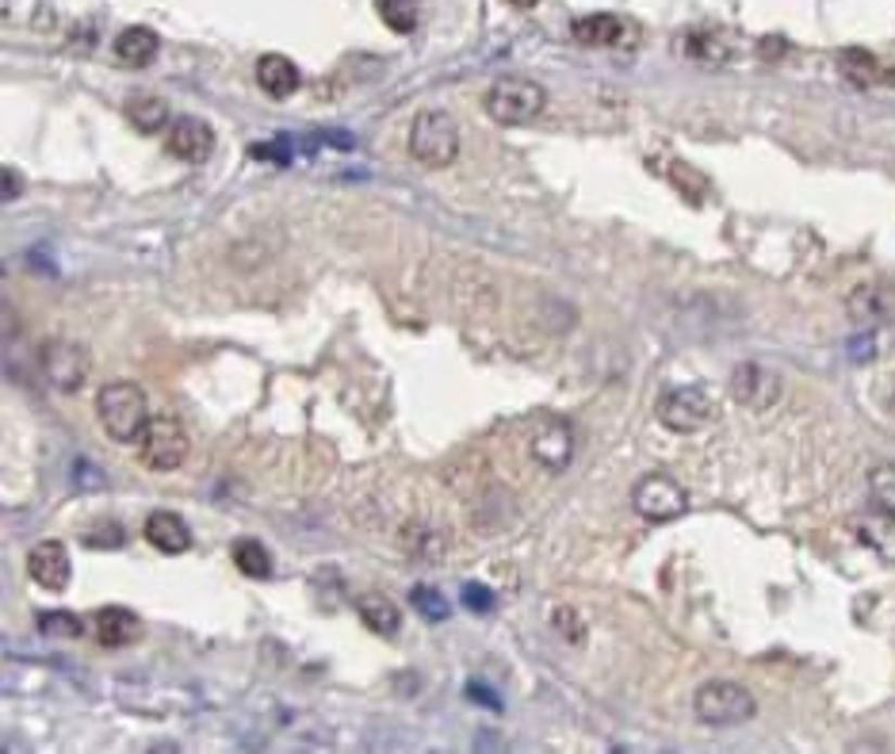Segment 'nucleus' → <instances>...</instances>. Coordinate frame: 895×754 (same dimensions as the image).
I'll return each instance as SVG.
<instances>
[{
    "label": "nucleus",
    "instance_id": "obj_1",
    "mask_svg": "<svg viewBox=\"0 0 895 754\" xmlns=\"http://www.w3.org/2000/svg\"><path fill=\"white\" fill-rule=\"evenodd\" d=\"M97 418L104 425V433L115 440V445H135L142 437V430L150 425V402H145V391L138 383L115 380L104 383L97 395Z\"/></svg>",
    "mask_w": 895,
    "mask_h": 754
},
{
    "label": "nucleus",
    "instance_id": "obj_2",
    "mask_svg": "<svg viewBox=\"0 0 895 754\" xmlns=\"http://www.w3.org/2000/svg\"><path fill=\"white\" fill-rule=\"evenodd\" d=\"M483 107L501 127H525V123L540 119V112L548 107V92H544V85L533 81V77L506 74L486 89Z\"/></svg>",
    "mask_w": 895,
    "mask_h": 754
},
{
    "label": "nucleus",
    "instance_id": "obj_3",
    "mask_svg": "<svg viewBox=\"0 0 895 754\" xmlns=\"http://www.w3.org/2000/svg\"><path fill=\"white\" fill-rule=\"evenodd\" d=\"M410 157L425 169H448L460 157V127L444 107H425L413 115Z\"/></svg>",
    "mask_w": 895,
    "mask_h": 754
},
{
    "label": "nucleus",
    "instance_id": "obj_4",
    "mask_svg": "<svg viewBox=\"0 0 895 754\" xmlns=\"http://www.w3.org/2000/svg\"><path fill=\"white\" fill-rule=\"evenodd\" d=\"M693 713L708 728H739L758 713V705H754V693L746 686L712 678L693 693Z\"/></svg>",
    "mask_w": 895,
    "mask_h": 754
},
{
    "label": "nucleus",
    "instance_id": "obj_5",
    "mask_svg": "<svg viewBox=\"0 0 895 754\" xmlns=\"http://www.w3.org/2000/svg\"><path fill=\"white\" fill-rule=\"evenodd\" d=\"M188 448H192V440H188V430L177 418H150L142 437L135 440L138 463L145 471H157V475L177 471L188 460Z\"/></svg>",
    "mask_w": 895,
    "mask_h": 754
},
{
    "label": "nucleus",
    "instance_id": "obj_6",
    "mask_svg": "<svg viewBox=\"0 0 895 754\" xmlns=\"http://www.w3.org/2000/svg\"><path fill=\"white\" fill-rule=\"evenodd\" d=\"M654 414L669 433H701L716 418V402L704 387H674L662 391Z\"/></svg>",
    "mask_w": 895,
    "mask_h": 754
},
{
    "label": "nucleus",
    "instance_id": "obj_7",
    "mask_svg": "<svg viewBox=\"0 0 895 754\" xmlns=\"http://www.w3.org/2000/svg\"><path fill=\"white\" fill-rule=\"evenodd\" d=\"M39 365H42V375H47V383L54 391H62V395L81 391L85 380H89V372H92L89 353H85L81 345H77V341H69V337L42 341Z\"/></svg>",
    "mask_w": 895,
    "mask_h": 754
},
{
    "label": "nucleus",
    "instance_id": "obj_8",
    "mask_svg": "<svg viewBox=\"0 0 895 754\" xmlns=\"http://www.w3.org/2000/svg\"><path fill=\"white\" fill-rule=\"evenodd\" d=\"M631 506H636V513L643 521L662 525V521H678L681 513L689 510V495H686V487H681L678 478L643 475L636 483V490H631Z\"/></svg>",
    "mask_w": 895,
    "mask_h": 754
},
{
    "label": "nucleus",
    "instance_id": "obj_9",
    "mask_svg": "<svg viewBox=\"0 0 895 754\" xmlns=\"http://www.w3.org/2000/svg\"><path fill=\"white\" fill-rule=\"evenodd\" d=\"M731 398L739 406H746V410H769V406L781 398V375L773 372V368L766 365H754V360H746V365H739L731 372Z\"/></svg>",
    "mask_w": 895,
    "mask_h": 754
},
{
    "label": "nucleus",
    "instance_id": "obj_10",
    "mask_svg": "<svg viewBox=\"0 0 895 754\" xmlns=\"http://www.w3.org/2000/svg\"><path fill=\"white\" fill-rule=\"evenodd\" d=\"M165 146H169V154L177 157V162L203 165L215 154V130L203 119H195V115H180V119H172L169 130H165Z\"/></svg>",
    "mask_w": 895,
    "mask_h": 754
},
{
    "label": "nucleus",
    "instance_id": "obj_11",
    "mask_svg": "<svg viewBox=\"0 0 895 754\" xmlns=\"http://www.w3.org/2000/svg\"><path fill=\"white\" fill-rule=\"evenodd\" d=\"M27 575H31L42 590L62 593L73 578V563H69V552H65V544L62 540L35 544L31 552H27Z\"/></svg>",
    "mask_w": 895,
    "mask_h": 754
},
{
    "label": "nucleus",
    "instance_id": "obj_12",
    "mask_svg": "<svg viewBox=\"0 0 895 754\" xmlns=\"http://www.w3.org/2000/svg\"><path fill=\"white\" fill-rule=\"evenodd\" d=\"M571 31L581 47H631L636 42V31L613 12H593V16L574 20Z\"/></svg>",
    "mask_w": 895,
    "mask_h": 754
},
{
    "label": "nucleus",
    "instance_id": "obj_13",
    "mask_svg": "<svg viewBox=\"0 0 895 754\" xmlns=\"http://www.w3.org/2000/svg\"><path fill=\"white\" fill-rule=\"evenodd\" d=\"M145 540L165 555H184L192 548V528H188V521L180 513L157 510L145 517Z\"/></svg>",
    "mask_w": 895,
    "mask_h": 754
},
{
    "label": "nucleus",
    "instance_id": "obj_14",
    "mask_svg": "<svg viewBox=\"0 0 895 754\" xmlns=\"http://www.w3.org/2000/svg\"><path fill=\"white\" fill-rule=\"evenodd\" d=\"M533 456L544 463L548 471H563L574 456V433L566 422H544L540 430L533 433Z\"/></svg>",
    "mask_w": 895,
    "mask_h": 754
},
{
    "label": "nucleus",
    "instance_id": "obj_15",
    "mask_svg": "<svg viewBox=\"0 0 895 754\" xmlns=\"http://www.w3.org/2000/svg\"><path fill=\"white\" fill-rule=\"evenodd\" d=\"M298 65L291 62L287 54H265L257 62V85H260V92H268L272 100H287L291 92L298 89Z\"/></svg>",
    "mask_w": 895,
    "mask_h": 754
},
{
    "label": "nucleus",
    "instance_id": "obj_16",
    "mask_svg": "<svg viewBox=\"0 0 895 754\" xmlns=\"http://www.w3.org/2000/svg\"><path fill=\"white\" fill-rule=\"evenodd\" d=\"M142 632V621H138L130 609L107 605L97 613V643L100 648H127V643L138 640Z\"/></svg>",
    "mask_w": 895,
    "mask_h": 754
},
{
    "label": "nucleus",
    "instance_id": "obj_17",
    "mask_svg": "<svg viewBox=\"0 0 895 754\" xmlns=\"http://www.w3.org/2000/svg\"><path fill=\"white\" fill-rule=\"evenodd\" d=\"M356 613H360V621L375 636H395L398 628H402V609H398L395 601H391L387 593H380V590L360 593V598H356Z\"/></svg>",
    "mask_w": 895,
    "mask_h": 754
},
{
    "label": "nucleus",
    "instance_id": "obj_18",
    "mask_svg": "<svg viewBox=\"0 0 895 754\" xmlns=\"http://www.w3.org/2000/svg\"><path fill=\"white\" fill-rule=\"evenodd\" d=\"M662 169V177L674 184V192L681 195V200L689 203V207H704V200H708V192H712V180L704 177L696 165H689V162H678V157H669V162H662L659 165Z\"/></svg>",
    "mask_w": 895,
    "mask_h": 754
},
{
    "label": "nucleus",
    "instance_id": "obj_19",
    "mask_svg": "<svg viewBox=\"0 0 895 754\" xmlns=\"http://www.w3.org/2000/svg\"><path fill=\"white\" fill-rule=\"evenodd\" d=\"M112 50H115V57H119L123 65L142 69V65H150L157 57L162 39H157V31H150V27H127V31L115 35Z\"/></svg>",
    "mask_w": 895,
    "mask_h": 754
},
{
    "label": "nucleus",
    "instance_id": "obj_20",
    "mask_svg": "<svg viewBox=\"0 0 895 754\" xmlns=\"http://www.w3.org/2000/svg\"><path fill=\"white\" fill-rule=\"evenodd\" d=\"M854 533L861 536V544H869L880 560L895 563V517L892 513H884V510L865 513V517L854 521Z\"/></svg>",
    "mask_w": 895,
    "mask_h": 754
},
{
    "label": "nucleus",
    "instance_id": "obj_21",
    "mask_svg": "<svg viewBox=\"0 0 895 754\" xmlns=\"http://www.w3.org/2000/svg\"><path fill=\"white\" fill-rule=\"evenodd\" d=\"M127 115L142 135H162V130H169V123H172L169 104H165L162 97H154V92H138V97L127 104Z\"/></svg>",
    "mask_w": 895,
    "mask_h": 754
},
{
    "label": "nucleus",
    "instance_id": "obj_22",
    "mask_svg": "<svg viewBox=\"0 0 895 754\" xmlns=\"http://www.w3.org/2000/svg\"><path fill=\"white\" fill-rule=\"evenodd\" d=\"M839 74L846 77L854 89H872V85L880 81V62L869 54V50H861V47H846L839 54Z\"/></svg>",
    "mask_w": 895,
    "mask_h": 754
},
{
    "label": "nucleus",
    "instance_id": "obj_23",
    "mask_svg": "<svg viewBox=\"0 0 895 754\" xmlns=\"http://www.w3.org/2000/svg\"><path fill=\"white\" fill-rule=\"evenodd\" d=\"M887 295L880 292L877 284H865V287H857L854 295H849V318H854L857 325H872V322H880V318L887 315Z\"/></svg>",
    "mask_w": 895,
    "mask_h": 754
},
{
    "label": "nucleus",
    "instance_id": "obj_24",
    "mask_svg": "<svg viewBox=\"0 0 895 754\" xmlns=\"http://www.w3.org/2000/svg\"><path fill=\"white\" fill-rule=\"evenodd\" d=\"M234 563H238V571H242V575H250V578H268L272 575V555L265 552V544L260 540H250V536H245V540H234Z\"/></svg>",
    "mask_w": 895,
    "mask_h": 754
},
{
    "label": "nucleus",
    "instance_id": "obj_25",
    "mask_svg": "<svg viewBox=\"0 0 895 754\" xmlns=\"http://www.w3.org/2000/svg\"><path fill=\"white\" fill-rule=\"evenodd\" d=\"M375 9H380V20L391 27L395 35H410L418 31V0H375Z\"/></svg>",
    "mask_w": 895,
    "mask_h": 754
},
{
    "label": "nucleus",
    "instance_id": "obj_26",
    "mask_svg": "<svg viewBox=\"0 0 895 754\" xmlns=\"http://www.w3.org/2000/svg\"><path fill=\"white\" fill-rule=\"evenodd\" d=\"M402 544L413 555H421V560H440L444 555V536L436 533L433 525H425V521H413L402 533Z\"/></svg>",
    "mask_w": 895,
    "mask_h": 754
},
{
    "label": "nucleus",
    "instance_id": "obj_27",
    "mask_svg": "<svg viewBox=\"0 0 895 754\" xmlns=\"http://www.w3.org/2000/svg\"><path fill=\"white\" fill-rule=\"evenodd\" d=\"M869 498L877 510L895 517V463H877L869 471Z\"/></svg>",
    "mask_w": 895,
    "mask_h": 754
},
{
    "label": "nucleus",
    "instance_id": "obj_28",
    "mask_svg": "<svg viewBox=\"0 0 895 754\" xmlns=\"http://www.w3.org/2000/svg\"><path fill=\"white\" fill-rule=\"evenodd\" d=\"M39 632L50 636V640H77L81 636V616L69 613V609H50V613L39 616Z\"/></svg>",
    "mask_w": 895,
    "mask_h": 754
},
{
    "label": "nucleus",
    "instance_id": "obj_29",
    "mask_svg": "<svg viewBox=\"0 0 895 754\" xmlns=\"http://www.w3.org/2000/svg\"><path fill=\"white\" fill-rule=\"evenodd\" d=\"M410 605L418 609L425 621H444V616H448V598H444L436 586H413Z\"/></svg>",
    "mask_w": 895,
    "mask_h": 754
},
{
    "label": "nucleus",
    "instance_id": "obj_30",
    "mask_svg": "<svg viewBox=\"0 0 895 754\" xmlns=\"http://www.w3.org/2000/svg\"><path fill=\"white\" fill-rule=\"evenodd\" d=\"M686 50L693 57H701V62H724V57H727L724 42H719L716 35H708V31H693V35H689Z\"/></svg>",
    "mask_w": 895,
    "mask_h": 754
},
{
    "label": "nucleus",
    "instance_id": "obj_31",
    "mask_svg": "<svg viewBox=\"0 0 895 754\" xmlns=\"http://www.w3.org/2000/svg\"><path fill=\"white\" fill-rule=\"evenodd\" d=\"M551 621H555V628L566 636V643H581V640H586V621H581V613H578V609L559 605Z\"/></svg>",
    "mask_w": 895,
    "mask_h": 754
},
{
    "label": "nucleus",
    "instance_id": "obj_32",
    "mask_svg": "<svg viewBox=\"0 0 895 754\" xmlns=\"http://www.w3.org/2000/svg\"><path fill=\"white\" fill-rule=\"evenodd\" d=\"M85 544H89V548H115V544H123V528L115 525V521H104L100 528L85 533Z\"/></svg>",
    "mask_w": 895,
    "mask_h": 754
},
{
    "label": "nucleus",
    "instance_id": "obj_33",
    "mask_svg": "<svg viewBox=\"0 0 895 754\" xmlns=\"http://www.w3.org/2000/svg\"><path fill=\"white\" fill-rule=\"evenodd\" d=\"M463 605H468L471 613H490V609H494V593L486 590L483 583H468V586H463Z\"/></svg>",
    "mask_w": 895,
    "mask_h": 754
},
{
    "label": "nucleus",
    "instance_id": "obj_34",
    "mask_svg": "<svg viewBox=\"0 0 895 754\" xmlns=\"http://www.w3.org/2000/svg\"><path fill=\"white\" fill-rule=\"evenodd\" d=\"M0 180H4V200H16V195L24 192V177H20V169H9V165H4Z\"/></svg>",
    "mask_w": 895,
    "mask_h": 754
},
{
    "label": "nucleus",
    "instance_id": "obj_35",
    "mask_svg": "<svg viewBox=\"0 0 895 754\" xmlns=\"http://www.w3.org/2000/svg\"><path fill=\"white\" fill-rule=\"evenodd\" d=\"M468 693H471V698H478V701H483V708H501V701L494 698V693H486L483 686H468Z\"/></svg>",
    "mask_w": 895,
    "mask_h": 754
},
{
    "label": "nucleus",
    "instance_id": "obj_36",
    "mask_svg": "<svg viewBox=\"0 0 895 754\" xmlns=\"http://www.w3.org/2000/svg\"><path fill=\"white\" fill-rule=\"evenodd\" d=\"M516 9H533V4H540V0H513Z\"/></svg>",
    "mask_w": 895,
    "mask_h": 754
},
{
    "label": "nucleus",
    "instance_id": "obj_37",
    "mask_svg": "<svg viewBox=\"0 0 895 754\" xmlns=\"http://www.w3.org/2000/svg\"><path fill=\"white\" fill-rule=\"evenodd\" d=\"M880 81H887L895 89V69H887V74H880Z\"/></svg>",
    "mask_w": 895,
    "mask_h": 754
}]
</instances>
